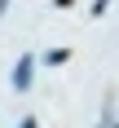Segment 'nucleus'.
<instances>
[{"label": "nucleus", "instance_id": "f257e3e1", "mask_svg": "<svg viewBox=\"0 0 119 128\" xmlns=\"http://www.w3.org/2000/svg\"><path fill=\"white\" fill-rule=\"evenodd\" d=\"M31 71H35V58H31V53H22V58H18V66H13V88H18V93H26V88H31Z\"/></svg>", "mask_w": 119, "mask_h": 128}, {"label": "nucleus", "instance_id": "f03ea898", "mask_svg": "<svg viewBox=\"0 0 119 128\" xmlns=\"http://www.w3.org/2000/svg\"><path fill=\"white\" fill-rule=\"evenodd\" d=\"M66 58H71V49H53V53H49V58H44V62H49V66H62V62H66Z\"/></svg>", "mask_w": 119, "mask_h": 128}, {"label": "nucleus", "instance_id": "7ed1b4c3", "mask_svg": "<svg viewBox=\"0 0 119 128\" xmlns=\"http://www.w3.org/2000/svg\"><path fill=\"white\" fill-rule=\"evenodd\" d=\"M106 4H110V0H93V18H102V13H106Z\"/></svg>", "mask_w": 119, "mask_h": 128}, {"label": "nucleus", "instance_id": "20e7f679", "mask_svg": "<svg viewBox=\"0 0 119 128\" xmlns=\"http://www.w3.org/2000/svg\"><path fill=\"white\" fill-rule=\"evenodd\" d=\"M4 9H9V0H0V18H4Z\"/></svg>", "mask_w": 119, "mask_h": 128}]
</instances>
